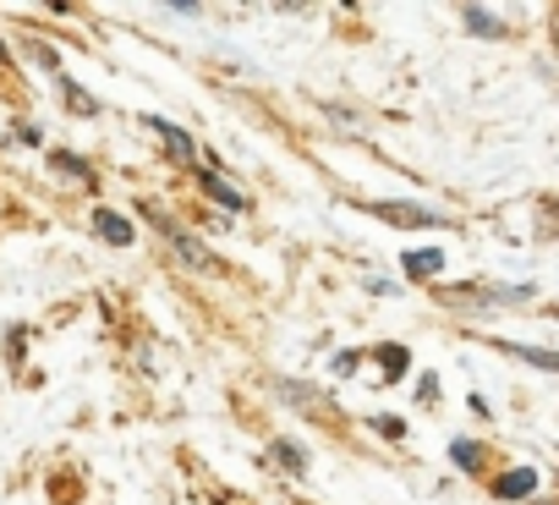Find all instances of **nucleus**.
<instances>
[{"instance_id":"nucleus-13","label":"nucleus","mask_w":559,"mask_h":505,"mask_svg":"<svg viewBox=\"0 0 559 505\" xmlns=\"http://www.w3.org/2000/svg\"><path fill=\"white\" fill-rule=\"evenodd\" d=\"M450 456H455L461 467H477V445H472V439H455V445H450Z\"/></svg>"},{"instance_id":"nucleus-7","label":"nucleus","mask_w":559,"mask_h":505,"mask_svg":"<svg viewBox=\"0 0 559 505\" xmlns=\"http://www.w3.org/2000/svg\"><path fill=\"white\" fill-rule=\"evenodd\" d=\"M203 187H209V198H214V203H225V209H247V198H241V192H236L230 181H219L214 171L203 176Z\"/></svg>"},{"instance_id":"nucleus-9","label":"nucleus","mask_w":559,"mask_h":505,"mask_svg":"<svg viewBox=\"0 0 559 505\" xmlns=\"http://www.w3.org/2000/svg\"><path fill=\"white\" fill-rule=\"evenodd\" d=\"M504 352H521L532 368H548V374H559V352H537V347H504Z\"/></svg>"},{"instance_id":"nucleus-14","label":"nucleus","mask_w":559,"mask_h":505,"mask_svg":"<svg viewBox=\"0 0 559 505\" xmlns=\"http://www.w3.org/2000/svg\"><path fill=\"white\" fill-rule=\"evenodd\" d=\"M373 423H379V434H390V439H401V434H406V423H401V418H373Z\"/></svg>"},{"instance_id":"nucleus-4","label":"nucleus","mask_w":559,"mask_h":505,"mask_svg":"<svg viewBox=\"0 0 559 505\" xmlns=\"http://www.w3.org/2000/svg\"><path fill=\"white\" fill-rule=\"evenodd\" d=\"M148 127H154V132H159L165 143H170V154H176V160H192V154H198V149H192V138H187L181 127H170L165 116H148Z\"/></svg>"},{"instance_id":"nucleus-1","label":"nucleus","mask_w":559,"mask_h":505,"mask_svg":"<svg viewBox=\"0 0 559 505\" xmlns=\"http://www.w3.org/2000/svg\"><path fill=\"white\" fill-rule=\"evenodd\" d=\"M148 220H154V225H159V231L170 236V247H176V259H181V265H192V270H209V265H214L209 252H203V242H198V236H187V231H181L176 220H165L159 209H148Z\"/></svg>"},{"instance_id":"nucleus-6","label":"nucleus","mask_w":559,"mask_h":505,"mask_svg":"<svg viewBox=\"0 0 559 505\" xmlns=\"http://www.w3.org/2000/svg\"><path fill=\"white\" fill-rule=\"evenodd\" d=\"M269 456H274L280 467H286V472H302V467H308V450H297L292 439H274V445H269Z\"/></svg>"},{"instance_id":"nucleus-11","label":"nucleus","mask_w":559,"mask_h":505,"mask_svg":"<svg viewBox=\"0 0 559 505\" xmlns=\"http://www.w3.org/2000/svg\"><path fill=\"white\" fill-rule=\"evenodd\" d=\"M379 363H384V374H406V352H401V347H384Z\"/></svg>"},{"instance_id":"nucleus-8","label":"nucleus","mask_w":559,"mask_h":505,"mask_svg":"<svg viewBox=\"0 0 559 505\" xmlns=\"http://www.w3.org/2000/svg\"><path fill=\"white\" fill-rule=\"evenodd\" d=\"M439 265H444V252H439V247H428V252H406V275H439Z\"/></svg>"},{"instance_id":"nucleus-5","label":"nucleus","mask_w":559,"mask_h":505,"mask_svg":"<svg viewBox=\"0 0 559 505\" xmlns=\"http://www.w3.org/2000/svg\"><path fill=\"white\" fill-rule=\"evenodd\" d=\"M94 231H99L105 242H116V247H132V225H127L121 214H110V209H99V214H94Z\"/></svg>"},{"instance_id":"nucleus-12","label":"nucleus","mask_w":559,"mask_h":505,"mask_svg":"<svg viewBox=\"0 0 559 505\" xmlns=\"http://www.w3.org/2000/svg\"><path fill=\"white\" fill-rule=\"evenodd\" d=\"M61 89H67V99H72V105H78L83 116H94V99H88V94H83L78 83H67V78H61Z\"/></svg>"},{"instance_id":"nucleus-2","label":"nucleus","mask_w":559,"mask_h":505,"mask_svg":"<svg viewBox=\"0 0 559 505\" xmlns=\"http://www.w3.org/2000/svg\"><path fill=\"white\" fill-rule=\"evenodd\" d=\"M379 220H390V225H444V214H433V209H412V203H368Z\"/></svg>"},{"instance_id":"nucleus-10","label":"nucleus","mask_w":559,"mask_h":505,"mask_svg":"<svg viewBox=\"0 0 559 505\" xmlns=\"http://www.w3.org/2000/svg\"><path fill=\"white\" fill-rule=\"evenodd\" d=\"M466 23H472V34H504V28H499V23H493L488 12H477V7L466 12Z\"/></svg>"},{"instance_id":"nucleus-3","label":"nucleus","mask_w":559,"mask_h":505,"mask_svg":"<svg viewBox=\"0 0 559 505\" xmlns=\"http://www.w3.org/2000/svg\"><path fill=\"white\" fill-rule=\"evenodd\" d=\"M532 489H537V472H532V467H515V472L493 478V494H499V500H521V494H532Z\"/></svg>"}]
</instances>
